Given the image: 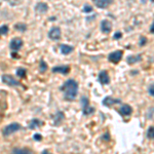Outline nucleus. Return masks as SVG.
I'll return each mask as SVG.
<instances>
[{"instance_id": "nucleus-1", "label": "nucleus", "mask_w": 154, "mask_h": 154, "mask_svg": "<svg viewBox=\"0 0 154 154\" xmlns=\"http://www.w3.org/2000/svg\"><path fill=\"white\" fill-rule=\"evenodd\" d=\"M62 91L64 93V97L67 101H72L76 98L78 94V83L74 79H68L62 85Z\"/></svg>"}, {"instance_id": "nucleus-2", "label": "nucleus", "mask_w": 154, "mask_h": 154, "mask_svg": "<svg viewBox=\"0 0 154 154\" xmlns=\"http://www.w3.org/2000/svg\"><path fill=\"white\" fill-rule=\"evenodd\" d=\"M20 128H21V125H20L19 123L12 122V123H11V125H8L5 126V128H3V135L4 136H11L14 133L18 131Z\"/></svg>"}, {"instance_id": "nucleus-3", "label": "nucleus", "mask_w": 154, "mask_h": 154, "mask_svg": "<svg viewBox=\"0 0 154 154\" xmlns=\"http://www.w3.org/2000/svg\"><path fill=\"white\" fill-rule=\"evenodd\" d=\"M2 81L3 83L7 84V85H11V86H19L20 82L18 80L14 79V77H12L9 74H5V75H2Z\"/></svg>"}, {"instance_id": "nucleus-4", "label": "nucleus", "mask_w": 154, "mask_h": 154, "mask_svg": "<svg viewBox=\"0 0 154 154\" xmlns=\"http://www.w3.org/2000/svg\"><path fill=\"white\" fill-rule=\"evenodd\" d=\"M61 29L59 27H54L49 30L48 32V37L51 39V40H59L61 38Z\"/></svg>"}, {"instance_id": "nucleus-5", "label": "nucleus", "mask_w": 154, "mask_h": 154, "mask_svg": "<svg viewBox=\"0 0 154 154\" xmlns=\"http://www.w3.org/2000/svg\"><path fill=\"white\" fill-rule=\"evenodd\" d=\"M122 51H113V53H111L110 54H109L108 59L109 61L111 62V63H118L119 61L121 60V58H122Z\"/></svg>"}, {"instance_id": "nucleus-6", "label": "nucleus", "mask_w": 154, "mask_h": 154, "mask_svg": "<svg viewBox=\"0 0 154 154\" xmlns=\"http://www.w3.org/2000/svg\"><path fill=\"white\" fill-rule=\"evenodd\" d=\"M81 104H82L83 114H85V115H88V114H91V113H93V112H94V109L91 108V106H89L88 100L85 98V97H83V98L81 99Z\"/></svg>"}, {"instance_id": "nucleus-7", "label": "nucleus", "mask_w": 154, "mask_h": 154, "mask_svg": "<svg viewBox=\"0 0 154 154\" xmlns=\"http://www.w3.org/2000/svg\"><path fill=\"white\" fill-rule=\"evenodd\" d=\"M22 45H23V40H22L21 38H18V37L14 38L11 41V48L14 51H19V49L22 48Z\"/></svg>"}, {"instance_id": "nucleus-8", "label": "nucleus", "mask_w": 154, "mask_h": 154, "mask_svg": "<svg viewBox=\"0 0 154 154\" xmlns=\"http://www.w3.org/2000/svg\"><path fill=\"white\" fill-rule=\"evenodd\" d=\"M111 29H112V24H111L110 21L108 20H103L101 23V30L104 32V33H110Z\"/></svg>"}, {"instance_id": "nucleus-9", "label": "nucleus", "mask_w": 154, "mask_h": 154, "mask_svg": "<svg viewBox=\"0 0 154 154\" xmlns=\"http://www.w3.org/2000/svg\"><path fill=\"white\" fill-rule=\"evenodd\" d=\"M99 81L102 84H108L110 82V77L108 75V72L107 71H101L99 74Z\"/></svg>"}, {"instance_id": "nucleus-10", "label": "nucleus", "mask_w": 154, "mask_h": 154, "mask_svg": "<svg viewBox=\"0 0 154 154\" xmlns=\"http://www.w3.org/2000/svg\"><path fill=\"white\" fill-rule=\"evenodd\" d=\"M119 103H120V100L113 99V98H111V97H107L103 101V104L107 107H111L112 105H115V104H119Z\"/></svg>"}, {"instance_id": "nucleus-11", "label": "nucleus", "mask_w": 154, "mask_h": 154, "mask_svg": "<svg viewBox=\"0 0 154 154\" xmlns=\"http://www.w3.org/2000/svg\"><path fill=\"white\" fill-rule=\"evenodd\" d=\"M12 154H34V152L29 148H14Z\"/></svg>"}, {"instance_id": "nucleus-12", "label": "nucleus", "mask_w": 154, "mask_h": 154, "mask_svg": "<svg viewBox=\"0 0 154 154\" xmlns=\"http://www.w3.org/2000/svg\"><path fill=\"white\" fill-rule=\"evenodd\" d=\"M131 112H133V109H131V107L130 105H126V104H125V105L121 106V108H120L121 115L128 116L130 114H131Z\"/></svg>"}, {"instance_id": "nucleus-13", "label": "nucleus", "mask_w": 154, "mask_h": 154, "mask_svg": "<svg viewBox=\"0 0 154 154\" xmlns=\"http://www.w3.org/2000/svg\"><path fill=\"white\" fill-rule=\"evenodd\" d=\"M70 70L69 66H57L53 68V72H56V73H62V74H67Z\"/></svg>"}, {"instance_id": "nucleus-14", "label": "nucleus", "mask_w": 154, "mask_h": 154, "mask_svg": "<svg viewBox=\"0 0 154 154\" xmlns=\"http://www.w3.org/2000/svg\"><path fill=\"white\" fill-rule=\"evenodd\" d=\"M112 3L111 0H97L95 1V4L97 7H100V8H105V7L109 6Z\"/></svg>"}, {"instance_id": "nucleus-15", "label": "nucleus", "mask_w": 154, "mask_h": 154, "mask_svg": "<svg viewBox=\"0 0 154 154\" xmlns=\"http://www.w3.org/2000/svg\"><path fill=\"white\" fill-rule=\"evenodd\" d=\"M35 9H36V11L40 12V14H43V12L48 11V4H46V3H43V2H39V3L36 4Z\"/></svg>"}, {"instance_id": "nucleus-16", "label": "nucleus", "mask_w": 154, "mask_h": 154, "mask_svg": "<svg viewBox=\"0 0 154 154\" xmlns=\"http://www.w3.org/2000/svg\"><path fill=\"white\" fill-rule=\"evenodd\" d=\"M60 49H61V53L63 54H69L70 53L73 51V46L71 45H67V44H62L61 46H60Z\"/></svg>"}, {"instance_id": "nucleus-17", "label": "nucleus", "mask_w": 154, "mask_h": 154, "mask_svg": "<svg viewBox=\"0 0 154 154\" xmlns=\"http://www.w3.org/2000/svg\"><path fill=\"white\" fill-rule=\"evenodd\" d=\"M139 61H141V56L140 54H136V56H130L128 58V64H131V65H133V64H135L137 63V62H139Z\"/></svg>"}, {"instance_id": "nucleus-18", "label": "nucleus", "mask_w": 154, "mask_h": 154, "mask_svg": "<svg viewBox=\"0 0 154 154\" xmlns=\"http://www.w3.org/2000/svg\"><path fill=\"white\" fill-rule=\"evenodd\" d=\"M40 121L37 120V119H34V120L31 121V123H30V128H38L39 125H40Z\"/></svg>"}, {"instance_id": "nucleus-19", "label": "nucleus", "mask_w": 154, "mask_h": 154, "mask_svg": "<svg viewBox=\"0 0 154 154\" xmlns=\"http://www.w3.org/2000/svg\"><path fill=\"white\" fill-rule=\"evenodd\" d=\"M8 32V26L7 25H3V26L0 27V35H5Z\"/></svg>"}, {"instance_id": "nucleus-20", "label": "nucleus", "mask_w": 154, "mask_h": 154, "mask_svg": "<svg viewBox=\"0 0 154 154\" xmlns=\"http://www.w3.org/2000/svg\"><path fill=\"white\" fill-rule=\"evenodd\" d=\"M147 137L149 139H154V126H151V128H148Z\"/></svg>"}, {"instance_id": "nucleus-21", "label": "nucleus", "mask_w": 154, "mask_h": 154, "mask_svg": "<svg viewBox=\"0 0 154 154\" xmlns=\"http://www.w3.org/2000/svg\"><path fill=\"white\" fill-rule=\"evenodd\" d=\"M17 75L19 77H25V75H26V70L23 68H19L17 70Z\"/></svg>"}, {"instance_id": "nucleus-22", "label": "nucleus", "mask_w": 154, "mask_h": 154, "mask_svg": "<svg viewBox=\"0 0 154 154\" xmlns=\"http://www.w3.org/2000/svg\"><path fill=\"white\" fill-rule=\"evenodd\" d=\"M46 68H48V65H46L45 63H44L43 60H41L40 61V71L41 72H44L46 70Z\"/></svg>"}, {"instance_id": "nucleus-23", "label": "nucleus", "mask_w": 154, "mask_h": 154, "mask_svg": "<svg viewBox=\"0 0 154 154\" xmlns=\"http://www.w3.org/2000/svg\"><path fill=\"white\" fill-rule=\"evenodd\" d=\"M83 11L84 12H91L93 11V7H91V5H88V4H85L83 7Z\"/></svg>"}, {"instance_id": "nucleus-24", "label": "nucleus", "mask_w": 154, "mask_h": 154, "mask_svg": "<svg viewBox=\"0 0 154 154\" xmlns=\"http://www.w3.org/2000/svg\"><path fill=\"white\" fill-rule=\"evenodd\" d=\"M148 91H149V94H150L151 96L154 97V83L151 84L150 86H149V88H148Z\"/></svg>"}, {"instance_id": "nucleus-25", "label": "nucleus", "mask_w": 154, "mask_h": 154, "mask_svg": "<svg viewBox=\"0 0 154 154\" xmlns=\"http://www.w3.org/2000/svg\"><path fill=\"white\" fill-rule=\"evenodd\" d=\"M121 36H122V35H121L120 32H116V33L114 34V38H115V39H119V38H121Z\"/></svg>"}, {"instance_id": "nucleus-26", "label": "nucleus", "mask_w": 154, "mask_h": 154, "mask_svg": "<svg viewBox=\"0 0 154 154\" xmlns=\"http://www.w3.org/2000/svg\"><path fill=\"white\" fill-rule=\"evenodd\" d=\"M146 41H147V40H146L145 37H142V38H141V43H140V44H141V45H144Z\"/></svg>"}, {"instance_id": "nucleus-27", "label": "nucleus", "mask_w": 154, "mask_h": 154, "mask_svg": "<svg viewBox=\"0 0 154 154\" xmlns=\"http://www.w3.org/2000/svg\"><path fill=\"white\" fill-rule=\"evenodd\" d=\"M150 31H151V33H154V22H153L152 26H151V28H150Z\"/></svg>"}, {"instance_id": "nucleus-28", "label": "nucleus", "mask_w": 154, "mask_h": 154, "mask_svg": "<svg viewBox=\"0 0 154 154\" xmlns=\"http://www.w3.org/2000/svg\"><path fill=\"white\" fill-rule=\"evenodd\" d=\"M42 154H51V152H49V151H48V150H45V151H43V152H42Z\"/></svg>"}, {"instance_id": "nucleus-29", "label": "nucleus", "mask_w": 154, "mask_h": 154, "mask_svg": "<svg viewBox=\"0 0 154 154\" xmlns=\"http://www.w3.org/2000/svg\"><path fill=\"white\" fill-rule=\"evenodd\" d=\"M34 138H35V139H40L41 137H40V136H38V135H35V136H34Z\"/></svg>"}]
</instances>
